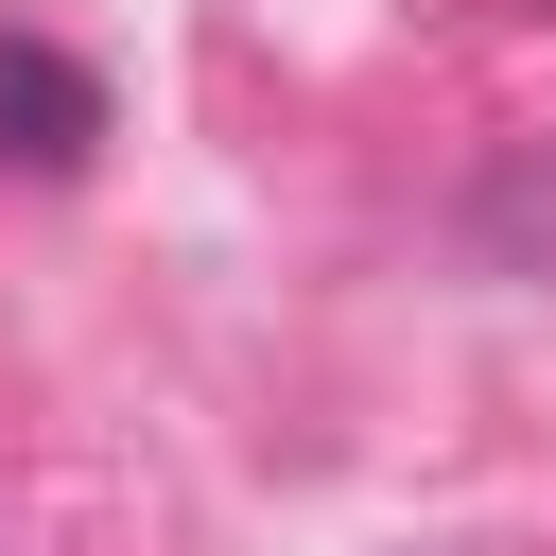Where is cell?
Here are the masks:
<instances>
[{"label": "cell", "mask_w": 556, "mask_h": 556, "mask_svg": "<svg viewBox=\"0 0 556 556\" xmlns=\"http://www.w3.org/2000/svg\"><path fill=\"white\" fill-rule=\"evenodd\" d=\"M87 139H104V87H87L52 35H0V156H17V174H70Z\"/></svg>", "instance_id": "1"}]
</instances>
